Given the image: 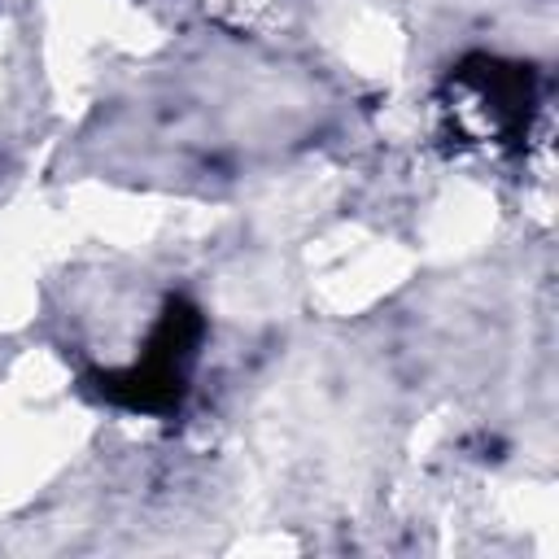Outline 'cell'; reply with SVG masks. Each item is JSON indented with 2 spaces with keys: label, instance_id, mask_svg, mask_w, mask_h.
<instances>
[{
  "label": "cell",
  "instance_id": "6da1fadb",
  "mask_svg": "<svg viewBox=\"0 0 559 559\" xmlns=\"http://www.w3.org/2000/svg\"><path fill=\"white\" fill-rule=\"evenodd\" d=\"M87 389L100 402H114L122 411H140V415H170L179 411L188 384H183V367H170L162 358H140L135 367H118V371H92Z\"/></svg>",
  "mask_w": 559,
  "mask_h": 559
},
{
  "label": "cell",
  "instance_id": "7a4b0ae2",
  "mask_svg": "<svg viewBox=\"0 0 559 559\" xmlns=\"http://www.w3.org/2000/svg\"><path fill=\"white\" fill-rule=\"evenodd\" d=\"M454 79L476 87L485 100H493V109L507 118L511 131H520L528 122V109H533V70L528 66L498 61V57H463Z\"/></svg>",
  "mask_w": 559,
  "mask_h": 559
},
{
  "label": "cell",
  "instance_id": "3957f363",
  "mask_svg": "<svg viewBox=\"0 0 559 559\" xmlns=\"http://www.w3.org/2000/svg\"><path fill=\"white\" fill-rule=\"evenodd\" d=\"M201 336H205L201 310L188 297H166V306H162V314H157V323H153V332L144 341V354L162 358L170 367H188V358L197 354Z\"/></svg>",
  "mask_w": 559,
  "mask_h": 559
}]
</instances>
